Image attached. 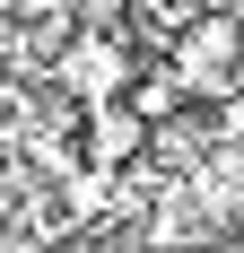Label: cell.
<instances>
[{"label":"cell","mask_w":244,"mask_h":253,"mask_svg":"<svg viewBox=\"0 0 244 253\" xmlns=\"http://www.w3.org/2000/svg\"><path fill=\"white\" fill-rule=\"evenodd\" d=\"M140 35H122V26H79L70 52H61V70L52 87H70L79 105H105V96H131V79H140Z\"/></svg>","instance_id":"1"},{"label":"cell","mask_w":244,"mask_h":253,"mask_svg":"<svg viewBox=\"0 0 244 253\" xmlns=\"http://www.w3.org/2000/svg\"><path fill=\"white\" fill-rule=\"evenodd\" d=\"M148 114L131 96H105V105H87V123H79V140H87V157H96V166H140L148 157Z\"/></svg>","instance_id":"2"}]
</instances>
